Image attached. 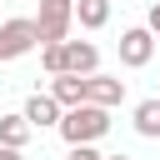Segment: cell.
I'll return each mask as SVG.
<instances>
[{"mask_svg": "<svg viewBox=\"0 0 160 160\" xmlns=\"http://www.w3.org/2000/svg\"><path fill=\"white\" fill-rule=\"evenodd\" d=\"M55 130L65 135V145H85V140H100V135L110 130V110H105V105H90V100H80V105L60 110Z\"/></svg>", "mask_w": 160, "mask_h": 160, "instance_id": "cell-1", "label": "cell"}, {"mask_svg": "<svg viewBox=\"0 0 160 160\" xmlns=\"http://www.w3.org/2000/svg\"><path fill=\"white\" fill-rule=\"evenodd\" d=\"M70 25H75L70 0H40V15H35V35H40V45L65 40V35H70Z\"/></svg>", "mask_w": 160, "mask_h": 160, "instance_id": "cell-2", "label": "cell"}, {"mask_svg": "<svg viewBox=\"0 0 160 160\" xmlns=\"http://www.w3.org/2000/svg\"><path fill=\"white\" fill-rule=\"evenodd\" d=\"M35 45H40L35 20L15 15V20H5V25H0V60H20V55H30Z\"/></svg>", "mask_w": 160, "mask_h": 160, "instance_id": "cell-3", "label": "cell"}, {"mask_svg": "<svg viewBox=\"0 0 160 160\" xmlns=\"http://www.w3.org/2000/svg\"><path fill=\"white\" fill-rule=\"evenodd\" d=\"M150 55H155V35H150L145 25H130V30H120V65L140 70V65H150Z\"/></svg>", "mask_w": 160, "mask_h": 160, "instance_id": "cell-4", "label": "cell"}, {"mask_svg": "<svg viewBox=\"0 0 160 160\" xmlns=\"http://www.w3.org/2000/svg\"><path fill=\"white\" fill-rule=\"evenodd\" d=\"M80 80H85V100H90V105H105V110L125 105V80H120V75H100V70H90V75H80Z\"/></svg>", "mask_w": 160, "mask_h": 160, "instance_id": "cell-5", "label": "cell"}, {"mask_svg": "<svg viewBox=\"0 0 160 160\" xmlns=\"http://www.w3.org/2000/svg\"><path fill=\"white\" fill-rule=\"evenodd\" d=\"M60 50H65V70L70 75H90V70H100V50L90 45V40H60Z\"/></svg>", "mask_w": 160, "mask_h": 160, "instance_id": "cell-6", "label": "cell"}, {"mask_svg": "<svg viewBox=\"0 0 160 160\" xmlns=\"http://www.w3.org/2000/svg\"><path fill=\"white\" fill-rule=\"evenodd\" d=\"M50 100H55L60 110L80 105V100H85V80H80V75H70V70H55V75H50Z\"/></svg>", "mask_w": 160, "mask_h": 160, "instance_id": "cell-7", "label": "cell"}, {"mask_svg": "<svg viewBox=\"0 0 160 160\" xmlns=\"http://www.w3.org/2000/svg\"><path fill=\"white\" fill-rule=\"evenodd\" d=\"M20 115L30 120V130H45V125H55V120H60V105L50 100V90H45V95L35 90V95L25 100V110H20Z\"/></svg>", "mask_w": 160, "mask_h": 160, "instance_id": "cell-8", "label": "cell"}, {"mask_svg": "<svg viewBox=\"0 0 160 160\" xmlns=\"http://www.w3.org/2000/svg\"><path fill=\"white\" fill-rule=\"evenodd\" d=\"M70 15L85 30H105L110 25V0H70Z\"/></svg>", "mask_w": 160, "mask_h": 160, "instance_id": "cell-9", "label": "cell"}, {"mask_svg": "<svg viewBox=\"0 0 160 160\" xmlns=\"http://www.w3.org/2000/svg\"><path fill=\"white\" fill-rule=\"evenodd\" d=\"M130 120H135V135H145V140H160V95L140 100Z\"/></svg>", "mask_w": 160, "mask_h": 160, "instance_id": "cell-10", "label": "cell"}, {"mask_svg": "<svg viewBox=\"0 0 160 160\" xmlns=\"http://www.w3.org/2000/svg\"><path fill=\"white\" fill-rule=\"evenodd\" d=\"M30 120L25 115H0V145H15V150H25L30 145Z\"/></svg>", "mask_w": 160, "mask_h": 160, "instance_id": "cell-11", "label": "cell"}, {"mask_svg": "<svg viewBox=\"0 0 160 160\" xmlns=\"http://www.w3.org/2000/svg\"><path fill=\"white\" fill-rule=\"evenodd\" d=\"M40 65L55 75V70H65V50H60V40H50V45H40Z\"/></svg>", "mask_w": 160, "mask_h": 160, "instance_id": "cell-12", "label": "cell"}, {"mask_svg": "<svg viewBox=\"0 0 160 160\" xmlns=\"http://www.w3.org/2000/svg\"><path fill=\"white\" fill-rule=\"evenodd\" d=\"M65 160H100V150H95V140H85V145H70Z\"/></svg>", "mask_w": 160, "mask_h": 160, "instance_id": "cell-13", "label": "cell"}, {"mask_svg": "<svg viewBox=\"0 0 160 160\" xmlns=\"http://www.w3.org/2000/svg\"><path fill=\"white\" fill-rule=\"evenodd\" d=\"M145 30H150V35H155V40H160V0H155V5H150V15H145Z\"/></svg>", "mask_w": 160, "mask_h": 160, "instance_id": "cell-14", "label": "cell"}, {"mask_svg": "<svg viewBox=\"0 0 160 160\" xmlns=\"http://www.w3.org/2000/svg\"><path fill=\"white\" fill-rule=\"evenodd\" d=\"M0 160H25V150H15V145H0Z\"/></svg>", "mask_w": 160, "mask_h": 160, "instance_id": "cell-15", "label": "cell"}, {"mask_svg": "<svg viewBox=\"0 0 160 160\" xmlns=\"http://www.w3.org/2000/svg\"><path fill=\"white\" fill-rule=\"evenodd\" d=\"M100 160H130V155H100Z\"/></svg>", "mask_w": 160, "mask_h": 160, "instance_id": "cell-16", "label": "cell"}]
</instances>
